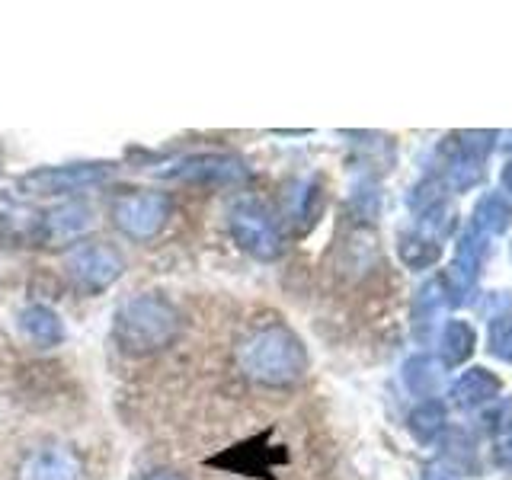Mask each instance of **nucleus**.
<instances>
[{
	"label": "nucleus",
	"instance_id": "obj_21",
	"mask_svg": "<svg viewBox=\"0 0 512 480\" xmlns=\"http://www.w3.org/2000/svg\"><path fill=\"white\" fill-rule=\"evenodd\" d=\"M423 480H455V471L448 468L445 461H436V464H429V468H426Z\"/></svg>",
	"mask_w": 512,
	"mask_h": 480
},
{
	"label": "nucleus",
	"instance_id": "obj_11",
	"mask_svg": "<svg viewBox=\"0 0 512 480\" xmlns=\"http://www.w3.org/2000/svg\"><path fill=\"white\" fill-rule=\"evenodd\" d=\"M500 394V378L487 368H468V372H461L452 384H448V397H452V404L461 407V410H477L496 400Z\"/></svg>",
	"mask_w": 512,
	"mask_h": 480
},
{
	"label": "nucleus",
	"instance_id": "obj_24",
	"mask_svg": "<svg viewBox=\"0 0 512 480\" xmlns=\"http://www.w3.org/2000/svg\"><path fill=\"white\" fill-rule=\"evenodd\" d=\"M509 256H512V247H509Z\"/></svg>",
	"mask_w": 512,
	"mask_h": 480
},
{
	"label": "nucleus",
	"instance_id": "obj_8",
	"mask_svg": "<svg viewBox=\"0 0 512 480\" xmlns=\"http://www.w3.org/2000/svg\"><path fill=\"white\" fill-rule=\"evenodd\" d=\"M484 253H487V237L480 234V231L468 228L458 237L452 269H448V276L442 279L445 292H448V301H452V304L468 298V292H471L477 276H480V266H484Z\"/></svg>",
	"mask_w": 512,
	"mask_h": 480
},
{
	"label": "nucleus",
	"instance_id": "obj_18",
	"mask_svg": "<svg viewBox=\"0 0 512 480\" xmlns=\"http://www.w3.org/2000/svg\"><path fill=\"white\" fill-rule=\"evenodd\" d=\"M397 253H400V260H404V266H410V269H429L442 256V240L413 228L410 234L400 237Z\"/></svg>",
	"mask_w": 512,
	"mask_h": 480
},
{
	"label": "nucleus",
	"instance_id": "obj_10",
	"mask_svg": "<svg viewBox=\"0 0 512 480\" xmlns=\"http://www.w3.org/2000/svg\"><path fill=\"white\" fill-rule=\"evenodd\" d=\"M0 237L10 240V244H42L45 212L10 202V199H0Z\"/></svg>",
	"mask_w": 512,
	"mask_h": 480
},
{
	"label": "nucleus",
	"instance_id": "obj_4",
	"mask_svg": "<svg viewBox=\"0 0 512 480\" xmlns=\"http://www.w3.org/2000/svg\"><path fill=\"white\" fill-rule=\"evenodd\" d=\"M228 231L234 237V244L247 256H253V260L272 263V260H279L285 250V240H282L276 218H272L269 208L256 199H244V202L231 205Z\"/></svg>",
	"mask_w": 512,
	"mask_h": 480
},
{
	"label": "nucleus",
	"instance_id": "obj_6",
	"mask_svg": "<svg viewBox=\"0 0 512 480\" xmlns=\"http://www.w3.org/2000/svg\"><path fill=\"white\" fill-rule=\"evenodd\" d=\"M173 205L164 192L154 189H132L122 192V196L112 202V224L119 228V234H125L128 240H154L160 231L167 228Z\"/></svg>",
	"mask_w": 512,
	"mask_h": 480
},
{
	"label": "nucleus",
	"instance_id": "obj_13",
	"mask_svg": "<svg viewBox=\"0 0 512 480\" xmlns=\"http://www.w3.org/2000/svg\"><path fill=\"white\" fill-rule=\"evenodd\" d=\"M93 224V212L80 202H68L45 212V244H61V240L80 237Z\"/></svg>",
	"mask_w": 512,
	"mask_h": 480
},
{
	"label": "nucleus",
	"instance_id": "obj_15",
	"mask_svg": "<svg viewBox=\"0 0 512 480\" xmlns=\"http://www.w3.org/2000/svg\"><path fill=\"white\" fill-rule=\"evenodd\" d=\"M474 346H477V336L468 320H448L439 336V359L448 368L464 365L474 356Z\"/></svg>",
	"mask_w": 512,
	"mask_h": 480
},
{
	"label": "nucleus",
	"instance_id": "obj_22",
	"mask_svg": "<svg viewBox=\"0 0 512 480\" xmlns=\"http://www.w3.org/2000/svg\"><path fill=\"white\" fill-rule=\"evenodd\" d=\"M141 480H189V477L180 474V471H170V468H157V471H151V474H144Z\"/></svg>",
	"mask_w": 512,
	"mask_h": 480
},
{
	"label": "nucleus",
	"instance_id": "obj_19",
	"mask_svg": "<svg viewBox=\"0 0 512 480\" xmlns=\"http://www.w3.org/2000/svg\"><path fill=\"white\" fill-rule=\"evenodd\" d=\"M487 349L500 362L512 365V317H496L487 333Z\"/></svg>",
	"mask_w": 512,
	"mask_h": 480
},
{
	"label": "nucleus",
	"instance_id": "obj_3",
	"mask_svg": "<svg viewBox=\"0 0 512 480\" xmlns=\"http://www.w3.org/2000/svg\"><path fill=\"white\" fill-rule=\"evenodd\" d=\"M112 170L116 167L106 164V160H74V164L36 167L16 180V189H20L23 196H39V199L74 196V192L103 186L112 176Z\"/></svg>",
	"mask_w": 512,
	"mask_h": 480
},
{
	"label": "nucleus",
	"instance_id": "obj_17",
	"mask_svg": "<svg viewBox=\"0 0 512 480\" xmlns=\"http://www.w3.org/2000/svg\"><path fill=\"white\" fill-rule=\"evenodd\" d=\"M445 423H448V413H445V404H439V400H423V404L413 407L407 416V429L413 432V439L423 445L436 442L445 432Z\"/></svg>",
	"mask_w": 512,
	"mask_h": 480
},
{
	"label": "nucleus",
	"instance_id": "obj_20",
	"mask_svg": "<svg viewBox=\"0 0 512 480\" xmlns=\"http://www.w3.org/2000/svg\"><path fill=\"white\" fill-rule=\"evenodd\" d=\"M493 455H496V464H503V468H512V407H506L500 420H496Z\"/></svg>",
	"mask_w": 512,
	"mask_h": 480
},
{
	"label": "nucleus",
	"instance_id": "obj_2",
	"mask_svg": "<svg viewBox=\"0 0 512 480\" xmlns=\"http://www.w3.org/2000/svg\"><path fill=\"white\" fill-rule=\"evenodd\" d=\"M116 343L132 356H151L170 346L180 333V311L164 295H135L116 311Z\"/></svg>",
	"mask_w": 512,
	"mask_h": 480
},
{
	"label": "nucleus",
	"instance_id": "obj_5",
	"mask_svg": "<svg viewBox=\"0 0 512 480\" xmlns=\"http://www.w3.org/2000/svg\"><path fill=\"white\" fill-rule=\"evenodd\" d=\"M64 269H68V279L74 282L77 292L100 295L122 279L125 260L112 244H103V240H84V244L71 247L68 260H64Z\"/></svg>",
	"mask_w": 512,
	"mask_h": 480
},
{
	"label": "nucleus",
	"instance_id": "obj_7",
	"mask_svg": "<svg viewBox=\"0 0 512 480\" xmlns=\"http://www.w3.org/2000/svg\"><path fill=\"white\" fill-rule=\"evenodd\" d=\"M160 176L167 180H180L192 186H240L250 176V167L234 154H186L180 160H173L167 170H160Z\"/></svg>",
	"mask_w": 512,
	"mask_h": 480
},
{
	"label": "nucleus",
	"instance_id": "obj_23",
	"mask_svg": "<svg viewBox=\"0 0 512 480\" xmlns=\"http://www.w3.org/2000/svg\"><path fill=\"white\" fill-rule=\"evenodd\" d=\"M503 189L509 192V199H512V160L503 167Z\"/></svg>",
	"mask_w": 512,
	"mask_h": 480
},
{
	"label": "nucleus",
	"instance_id": "obj_12",
	"mask_svg": "<svg viewBox=\"0 0 512 480\" xmlns=\"http://www.w3.org/2000/svg\"><path fill=\"white\" fill-rule=\"evenodd\" d=\"M20 330L23 336L39 349H55L64 343V320L55 308H48V304H26L20 311Z\"/></svg>",
	"mask_w": 512,
	"mask_h": 480
},
{
	"label": "nucleus",
	"instance_id": "obj_14",
	"mask_svg": "<svg viewBox=\"0 0 512 480\" xmlns=\"http://www.w3.org/2000/svg\"><path fill=\"white\" fill-rule=\"evenodd\" d=\"M471 228L480 231L484 237L506 234L512 228V199L506 192H487V196H480L474 205Z\"/></svg>",
	"mask_w": 512,
	"mask_h": 480
},
{
	"label": "nucleus",
	"instance_id": "obj_9",
	"mask_svg": "<svg viewBox=\"0 0 512 480\" xmlns=\"http://www.w3.org/2000/svg\"><path fill=\"white\" fill-rule=\"evenodd\" d=\"M20 480H84V461L64 445H45L23 458Z\"/></svg>",
	"mask_w": 512,
	"mask_h": 480
},
{
	"label": "nucleus",
	"instance_id": "obj_16",
	"mask_svg": "<svg viewBox=\"0 0 512 480\" xmlns=\"http://www.w3.org/2000/svg\"><path fill=\"white\" fill-rule=\"evenodd\" d=\"M439 384H442V362H436L432 356H413L404 362V388L413 397L436 400Z\"/></svg>",
	"mask_w": 512,
	"mask_h": 480
},
{
	"label": "nucleus",
	"instance_id": "obj_1",
	"mask_svg": "<svg viewBox=\"0 0 512 480\" xmlns=\"http://www.w3.org/2000/svg\"><path fill=\"white\" fill-rule=\"evenodd\" d=\"M240 372L263 388H292L308 372V349L282 324H269L247 333L237 349Z\"/></svg>",
	"mask_w": 512,
	"mask_h": 480
}]
</instances>
